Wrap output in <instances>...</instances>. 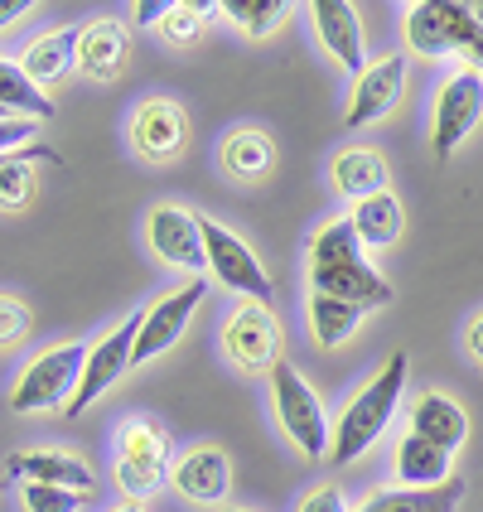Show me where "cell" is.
Returning <instances> with one entry per match:
<instances>
[{
  "label": "cell",
  "mask_w": 483,
  "mask_h": 512,
  "mask_svg": "<svg viewBox=\"0 0 483 512\" xmlns=\"http://www.w3.org/2000/svg\"><path fill=\"white\" fill-rule=\"evenodd\" d=\"M406 377H411V358H406V348H397L382 368L372 372L368 387L339 411L334 445H329L324 464H353V459L368 455L372 445L387 435V426H392V416L401 406V392H406Z\"/></svg>",
  "instance_id": "obj_1"
},
{
  "label": "cell",
  "mask_w": 483,
  "mask_h": 512,
  "mask_svg": "<svg viewBox=\"0 0 483 512\" xmlns=\"http://www.w3.org/2000/svg\"><path fill=\"white\" fill-rule=\"evenodd\" d=\"M271 397H276V421H281L285 440L300 450L305 459H329V445H334V426L324 416V401L310 382L300 377L295 363H276L271 368Z\"/></svg>",
  "instance_id": "obj_2"
},
{
  "label": "cell",
  "mask_w": 483,
  "mask_h": 512,
  "mask_svg": "<svg viewBox=\"0 0 483 512\" xmlns=\"http://www.w3.org/2000/svg\"><path fill=\"white\" fill-rule=\"evenodd\" d=\"M87 368V343H58L49 353L29 358L25 372L10 387V411H49L68 406Z\"/></svg>",
  "instance_id": "obj_3"
},
{
  "label": "cell",
  "mask_w": 483,
  "mask_h": 512,
  "mask_svg": "<svg viewBox=\"0 0 483 512\" xmlns=\"http://www.w3.org/2000/svg\"><path fill=\"white\" fill-rule=\"evenodd\" d=\"M479 121H483V73L479 68H455L435 92V116H430L435 160H450L459 145L474 136Z\"/></svg>",
  "instance_id": "obj_4"
},
{
  "label": "cell",
  "mask_w": 483,
  "mask_h": 512,
  "mask_svg": "<svg viewBox=\"0 0 483 512\" xmlns=\"http://www.w3.org/2000/svg\"><path fill=\"white\" fill-rule=\"evenodd\" d=\"M170 435L155 421H126L121 426V455H116V484L126 488L131 503L150 498L155 488L170 479Z\"/></svg>",
  "instance_id": "obj_5"
},
{
  "label": "cell",
  "mask_w": 483,
  "mask_h": 512,
  "mask_svg": "<svg viewBox=\"0 0 483 512\" xmlns=\"http://www.w3.org/2000/svg\"><path fill=\"white\" fill-rule=\"evenodd\" d=\"M141 319L145 310L126 314L116 329H107L97 343H87V368H83V382H78V392H73V401L63 406L68 416H78V411H87L92 401L102 397L107 387H116L126 372H131V353H136V334H141Z\"/></svg>",
  "instance_id": "obj_6"
},
{
  "label": "cell",
  "mask_w": 483,
  "mask_h": 512,
  "mask_svg": "<svg viewBox=\"0 0 483 512\" xmlns=\"http://www.w3.org/2000/svg\"><path fill=\"white\" fill-rule=\"evenodd\" d=\"M145 242L174 271H189L199 281V271L208 266V247H203V218L179 208V203H160L145 218Z\"/></svg>",
  "instance_id": "obj_7"
},
{
  "label": "cell",
  "mask_w": 483,
  "mask_h": 512,
  "mask_svg": "<svg viewBox=\"0 0 483 512\" xmlns=\"http://www.w3.org/2000/svg\"><path fill=\"white\" fill-rule=\"evenodd\" d=\"M203 247H208L213 281H223L232 295H247L256 305L271 300V276H266V266L256 261V252L237 232H228L223 223H213V218H203Z\"/></svg>",
  "instance_id": "obj_8"
},
{
  "label": "cell",
  "mask_w": 483,
  "mask_h": 512,
  "mask_svg": "<svg viewBox=\"0 0 483 512\" xmlns=\"http://www.w3.org/2000/svg\"><path fill=\"white\" fill-rule=\"evenodd\" d=\"M223 348L242 372H271L281 363V319L256 300L237 305L223 329Z\"/></svg>",
  "instance_id": "obj_9"
},
{
  "label": "cell",
  "mask_w": 483,
  "mask_h": 512,
  "mask_svg": "<svg viewBox=\"0 0 483 512\" xmlns=\"http://www.w3.org/2000/svg\"><path fill=\"white\" fill-rule=\"evenodd\" d=\"M199 300H203V281L179 285V290H170L165 300H150V305H145V319H141V334H136L131 368L155 363L160 353H170L174 343L184 339V329H189V319L199 310Z\"/></svg>",
  "instance_id": "obj_10"
},
{
  "label": "cell",
  "mask_w": 483,
  "mask_h": 512,
  "mask_svg": "<svg viewBox=\"0 0 483 512\" xmlns=\"http://www.w3.org/2000/svg\"><path fill=\"white\" fill-rule=\"evenodd\" d=\"M406 92V58L401 54H382L377 63H368V73L353 83V97H348V131H368L382 116H392V107Z\"/></svg>",
  "instance_id": "obj_11"
},
{
  "label": "cell",
  "mask_w": 483,
  "mask_h": 512,
  "mask_svg": "<svg viewBox=\"0 0 483 512\" xmlns=\"http://www.w3.org/2000/svg\"><path fill=\"white\" fill-rule=\"evenodd\" d=\"M170 484L179 488L189 503H199V508H223L232 493L228 450H223V445H194V450H184V455L174 459Z\"/></svg>",
  "instance_id": "obj_12"
},
{
  "label": "cell",
  "mask_w": 483,
  "mask_h": 512,
  "mask_svg": "<svg viewBox=\"0 0 483 512\" xmlns=\"http://www.w3.org/2000/svg\"><path fill=\"white\" fill-rule=\"evenodd\" d=\"M314 34L324 44V54L339 63L343 73H368V49H363V20L348 0H314L310 5Z\"/></svg>",
  "instance_id": "obj_13"
},
{
  "label": "cell",
  "mask_w": 483,
  "mask_h": 512,
  "mask_svg": "<svg viewBox=\"0 0 483 512\" xmlns=\"http://www.w3.org/2000/svg\"><path fill=\"white\" fill-rule=\"evenodd\" d=\"M5 474L10 479H20V484H49V488H73V493H92V469H87L78 455H68V450H54V445H44V450H15V455L5 459Z\"/></svg>",
  "instance_id": "obj_14"
},
{
  "label": "cell",
  "mask_w": 483,
  "mask_h": 512,
  "mask_svg": "<svg viewBox=\"0 0 483 512\" xmlns=\"http://www.w3.org/2000/svg\"><path fill=\"white\" fill-rule=\"evenodd\" d=\"M131 145H136V155L155 160V165L174 160L184 150V112L165 97H145L131 116Z\"/></svg>",
  "instance_id": "obj_15"
},
{
  "label": "cell",
  "mask_w": 483,
  "mask_h": 512,
  "mask_svg": "<svg viewBox=\"0 0 483 512\" xmlns=\"http://www.w3.org/2000/svg\"><path fill=\"white\" fill-rule=\"evenodd\" d=\"M310 290L314 295L348 300V305H358V310H382V305H392V285L372 271L368 256H363V261H348V266H324V271H310Z\"/></svg>",
  "instance_id": "obj_16"
},
{
  "label": "cell",
  "mask_w": 483,
  "mask_h": 512,
  "mask_svg": "<svg viewBox=\"0 0 483 512\" xmlns=\"http://www.w3.org/2000/svg\"><path fill=\"white\" fill-rule=\"evenodd\" d=\"M411 435H421L430 445H440L445 455H455L459 445L469 440V416L455 397L445 392H421L416 406H411Z\"/></svg>",
  "instance_id": "obj_17"
},
{
  "label": "cell",
  "mask_w": 483,
  "mask_h": 512,
  "mask_svg": "<svg viewBox=\"0 0 483 512\" xmlns=\"http://www.w3.org/2000/svg\"><path fill=\"white\" fill-rule=\"evenodd\" d=\"M126 58H131V39H126L121 25H112V20H92V25H83L78 68H83L92 83H112V78H121Z\"/></svg>",
  "instance_id": "obj_18"
},
{
  "label": "cell",
  "mask_w": 483,
  "mask_h": 512,
  "mask_svg": "<svg viewBox=\"0 0 483 512\" xmlns=\"http://www.w3.org/2000/svg\"><path fill=\"white\" fill-rule=\"evenodd\" d=\"M78 39H83V25H58L49 34H39L34 44L25 49L20 58V68H25L34 83H58V78H68L73 73V63H78Z\"/></svg>",
  "instance_id": "obj_19"
},
{
  "label": "cell",
  "mask_w": 483,
  "mask_h": 512,
  "mask_svg": "<svg viewBox=\"0 0 483 512\" xmlns=\"http://www.w3.org/2000/svg\"><path fill=\"white\" fill-rule=\"evenodd\" d=\"M406 49L421 58H455V29L445 0H416L406 10Z\"/></svg>",
  "instance_id": "obj_20"
},
{
  "label": "cell",
  "mask_w": 483,
  "mask_h": 512,
  "mask_svg": "<svg viewBox=\"0 0 483 512\" xmlns=\"http://www.w3.org/2000/svg\"><path fill=\"white\" fill-rule=\"evenodd\" d=\"M455 455H445L440 445H430L421 435H406L397 445V484L401 488H440L455 479Z\"/></svg>",
  "instance_id": "obj_21"
},
{
  "label": "cell",
  "mask_w": 483,
  "mask_h": 512,
  "mask_svg": "<svg viewBox=\"0 0 483 512\" xmlns=\"http://www.w3.org/2000/svg\"><path fill=\"white\" fill-rule=\"evenodd\" d=\"M329 179H334V189L343 199L363 203L387 189V165H382L377 150H339L334 165H329Z\"/></svg>",
  "instance_id": "obj_22"
},
{
  "label": "cell",
  "mask_w": 483,
  "mask_h": 512,
  "mask_svg": "<svg viewBox=\"0 0 483 512\" xmlns=\"http://www.w3.org/2000/svg\"><path fill=\"white\" fill-rule=\"evenodd\" d=\"M464 503V479H450L440 488H387L372 493L358 512H455Z\"/></svg>",
  "instance_id": "obj_23"
},
{
  "label": "cell",
  "mask_w": 483,
  "mask_h": 512,
  "mask_svg": "<svg viewBox=\"0 0 483 512\" xmlns=\"http://www.w3.org/2000/svg\"><path fill=\"white\" fill-rule=\"evenodd\" d=\"M401 203L392 189H382V194H372V199L353 203V228H358V237H363V247H372V252H382V247H392L401 237Z\"/></svg>",
  "instance_id": "obj_24"
},
{
  "label": "cell",
  "mask_w": 483,
  "mask_h": 512,
  "mask_svg": "<svg viewBox=\"0 0 483 512\" xmlns=\"http://www.w3.org/2000/svg\"><path fill=\"white\" fill-rule=\"evenodd\" d=\"M0 107L10 116H29V121H54L58 116V107L44 97V87L10 58H0Z\"/></svg>",
  "instance_id": "obj_25"
},
{
  "label": "cell",
  "mask_w": 483,
  "mask_h": 512,
  "mask_svg": "<svg viewBox=\"0 0 483 512\" xmlns=\"http://www.w3.org/2000/svg\"><path fill=\"white\" fill-rule=\"evenodd\" d=\"M348 261H363V237L353 228V218H334L310 237V271L348 266Z\"/></svg>",
  "instance_id": "obj_26"
},
{
  "label": "cell",
  "mask_w": 483,
  "mask_h": 512,
  "mask_svg": "<svg viewBox=\"0 0 483 512\" xmlns=\"http://www.w3.org/2000/svg\"><path fill=\"white\" fill-rule=\"evenodd\" d=\"M363 314L358 305H348V300H334V295H310V329H314V343L319 348H339L358 324H363Z\"/></svg>",
  "instance_id": "obj_27"
},
{
  "label": "cell",
  "mask_w": 483,
  "mask_h": 512,
  "mask_svg": "<svg viewBox=\"0 0 483 512\" xmlns=\"http://www.w3.org/2000/svg\"><path fill=\"white\" fill-rule=\"evenodd\" d=\"M34 160H49V165H58V150H49V145H25L5 170H0V208H25L29 199H34Z\"/></svg>",
  "instance_id": "obj_28"
},
{
  "label": "cell",
  "mask_w": 483,
  "mask_h": 512,
  "mask_svg": "<svg viewBox=\"0 0 483 512\" xmlns=\"http://www.w3.org/2000/svg\"><path fill=\"white\" fill-rule=\"evenodd\" d=\"M223 170L237 179H261L271 170V141L261 131H232L223 141Z\"/></svg>",
  "instance_id": "obj_29"
},
{
  "label": "cell",
  "mask_w": 483,
  "mask_h": 512,
  "mask_svg": "<svg viewBox=\"0 0 483 512\" xmlns=\"http://www.w3.org/2000/svg\"><path fill=\"white\" fill-rule=\"evenodd\" d=\"M218 10L228 15L232 25H242L247 39H266V34H276L281 20L290 15V5H285V0H223Z\"/></svg>",
  "instance_id": "obj_30"
},
{
  "label": "cell",
  "mask_w": 483,
  "mask_h": 512,
  "mask_svg": "<svg viewBox=\"0 0 483 512\" xmlns=\"http://www.w3.org/2000/svg\"><path fill=\"white\" fill-rule=\"evenodd\" d=\"M218 5L213 0H174V10L165 15V25H160V34L170 39L174 49H184V44H194L203 34V20L213 15Z\"/></svg>",
  "instance_id": "obj_31"
},
{
  "label": "cell",
  "mask_w": 483,
  "mask_h": 512,
  "mask_svg": "<svg viewBox=\"0 0 483 512\" xmlns=\"http://www.w3.org/2000/svg\"><path fill=\"white\" fill-rule=\"evenodd\" d=\"M20 498H25L29 512H78L83 508V493H73V488H49V484H20Z\"/></svg>",
  "instance_id": "obj_32"
},
{
  "label": "cell",
  "mask_w": 483,
  "mask_h": 512,
  "mask_svg": "<svg viewBox=\"0 0 483 512\" xmlns=\"http://www.w3.org/2000/svg\"><path fill=\"white\" fill-rule=\"evenodd\" d=\"M29 329V314L20 300H10V295H0V348H15V343L25 339Z\"/></svg>",
  "instance_id": "obj_33"
},
{
  "label": "cell",
  "mask_w": 483,
  "mask_h": 512,
  "mask_svg": "<svg viewBox=\"0 0 483 512\" xmlns=\"http://www.w3.org/2000/svg\"><path fill=\"white\" fill-rule=\"evenodd\" d=\"M295 512H348V498H343V488L324 484V488H314V493H305Z\"/></svg>",
  "instance_id": "obj_34"
},
{
  "label": "cell",
  "mask_w": 483,
  "mask_h": 512,
  "mask_svg": "<svg viewBox=\"0 0 483 512\" xmlns=\"http://www.w3.org/2000/svg\"><path fill=\"white\" fill-rule=\"evenodd\" d=\"M170 10H174V0H136V5H131V20H136V25H165Z\"/></svg>",
  "instance_id": "obj_35"
},
{
  "label": "cell",
  "mask_w": 483,
  "mask_h": 512,
  "mask_svg": "<svg viewBox=\"0 0 483 512\" xmlns=\"http://www.w3.org/2000/svg\"><path fill=\"white\" fill-rule=\"evenodd\" d=\"M464 343H469V353H474V358L483 363V310L469 319V334H464Z\"/></svg>",
  "instance_id": "obj_36"
},
{
  "label": "cell",
  "mask_w": 483,
  "mask_h": 512,
  "mask_svg": "<svg viewBox=\"0 0 483 512\" xmlns=\"http://www.w3.org/2000/svg\"><path fill=\"white\" fill-rule=\"evenodd\" d=\"M25 10H29V0H0V29L15 25V20H20Z\"/></svg>",
  "instance_id": "obj_37"
},
{
  "label": "cell",
  "mask_w": 483,
  "mask_h": 512,
  "mask_svg": "<svg viewBox=\"0 0 483 512\" xmlns=\"http://www.w3.org/2000/svg\"><path fill=\"white\" fill-rule=\"evenodd\" d=\"M112 512H145L141 503H121V508H112Z\"/></svg>",
  "instance_id": "obj_38"
},
{
  "label": "cell",
  "mask_w": 483,
  "mask_h": 512,
  "mask_svg": "<svg viewBox=\"0 0 483 512\" xmlns=\"http://www.w3.org/2000/svg\"><path fill=\"white\" fill-rule=\"evenodd\" d=\"M15 155H20V150H15ZM15 155H0V170H5V165H10V160H15Z\"/></svg>",
  "instance_id": "obj_39"
},
{
  "label": "cell",
  "mask_w": 483,
  "mask_h": 512,
  "mask_svg": "<svg viewBox=\"0 0 483 512\" xmlns=\"http://www.w3.org/2000/svg\"><path fill=\"white\" fill-rule=\"evenodd\" d=\"M474 15H479V20H483V0H474Z\"/></svg>",
  "instance_id": "obj_40"
},
{
  "label": "cell",
  "mask_w": 483,
  "mask_h": 512,
  "mask_svg": "<svg viewBox=\"0 0 483 512\" xmlns=\"http://www.w3.org/2000/svg\"><path fill=\"white\" fill-rule=\"evenodd\" d=\"M218 512H247V508H218Z\"/></svg>",
  "instance_id": "obj_41"
},
{
  "label": "cell",
  "mask_w": 483,
  "mask_h": 512,
  "mask_svg": "<svg viewBox=\"0 0 483 512\" xmlns=\"http://www.w3.org/2000/svg\"><path fill=\"white\" fill-rule=\"evenodd\" d=\"M5 116H10V112H5V107H0V121H5Z\"/></svg>",
  "instance_id": "obj_42"
}]
</instances>
